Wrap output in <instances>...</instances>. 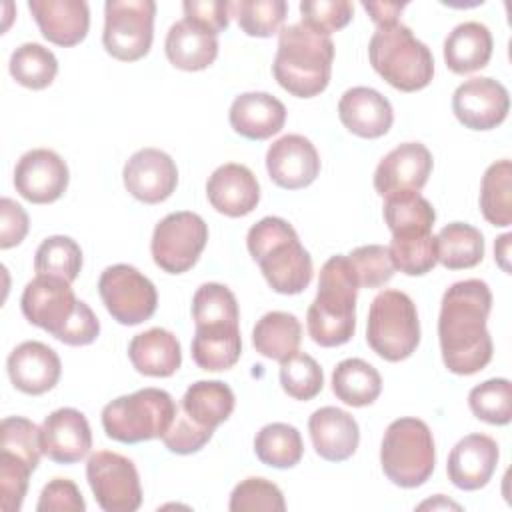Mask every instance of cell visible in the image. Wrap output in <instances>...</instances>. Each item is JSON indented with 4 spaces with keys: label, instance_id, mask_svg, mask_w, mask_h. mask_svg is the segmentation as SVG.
Instances as JSON below:
<instances>
[{
    "label": "cell",
    "instance_id": "cell-41",
    "mask_svg": "<svg viewBox=\"0 0 512 512\" xmlns=\"http://www.w3.org/2000/svg\"><path fill=\"white\" fill-rule=\"evenodd\" d=\"M388 256L394 270H400L408 276L428 274L438 262L436 236H432V232L392 236Z\"/></svg>",
    "mask_w": 512,
    "mask_h": 512
},
{
    "label": "cell",
    "instance_id": "cell-49",
    "mask_svg": "<svg viewBox=\"0 0 512 512\" xmlns=\"http://www.w3.org/2000/svg\"><path fill=\"white\" fill-rule=\"evenodd\" d=\"M32 472L34 470L26 460L12 452L0 450V496L4 512H18L22 508Z\"/></svg>",
    "mask_w": 512,
    "mask_h": 512
},
{
    "label": "cell",
    "instance_id": "cell-52",
    "mask_svg": "<svg viewBox=\"0 0 512 512\" xmlns=\"http://www.w3.org/2000/svg\"><path fill=\"white\" fill-rule=\"evenodd\" d=\"M230 6L232 2L228 0H186L182 10L186 20H192L212 34H218L230 24Z\"/></svg>",
    "mask_w": 512,
    "mask_h": 512
},
{
    "label": "cell",
    "instance_id": "cell-23",
    "mask_svg": "<svg viewBox=\"0 0 512 512\" xmlns=\"http://www.w3.org/2000/svg\"><path fill=\"white\" fill-rule=\"evenodd\" d=\"M308 432L316 454L328 462L348 460L360 442L358 422L336 406L314 410L308 418Z\"/></svg>",
    "mask_w": 512,
    "mask_h": 512
},
{
    "label": "cell",
    "instance_id": "cell-18",
    "mask_svg": "<svg viewBox=\"0 0 512 512\" xmlns=\"http://www.w3.org/2000/svg\"><path fill=\"white\" fill-rule=\"evenodd\" d=\"M266 170L274 184L286 190L310 186L320 172V156L314 144L302 134H286L270 144Z\"/></svg>",
    "mask_w": 512,
    "mask_h": 512
},
{
    "label": "cell",
    "instance_id": "cell-5",
    "mask_svg": "<svg viewBox=\"0 0 512 512\" xmlns=\"http://www.w3.org/2000/svg\"><path fill=\"white\" fill-rule=\"evenodd\" d=\"M372 68L396 90L416 92L434 76V56L402 22L376 28L368 44Z\"/></svg>",
    "mask_w": 512,
    "mask_h": 512
},
{
    "label": "cell",
    "instance_id": "cell-16",
    "mask_svg": "<svg viewBox=\"0 0 512 512\" xmlns=\"http://www.w3.org/2000/svg\"><path fill=\"white\" fill-rule=\"evenodd\" d=\"M126 190L144 204H158L172 196L178 184L174 160L158 148L134 152L122 170Z\"/></svg>",
    "mask_w": 512,
    "mask_h": 512
},
{
    "label": "cell",
    "instance_id": "cell-24",
    "mask_svg": "<svg viewBox=\"0 0 512 512\" xmlns=\"http://www.w3.org/2000/svg\"><path fill=\"white\" fill-rule=\"evenodd\" d=\"M28 8L42 36L58 46L82 42L90 28V10L84 0H30Z\"/></svg>",
    "mask_w": 512,
    "mask_h": 512
},
{
    "label": "cell",
    "instance_id": "cell-11",
    "mask_svg": "<svg viewBox=\"0 0 512 512\" xmlns=\"http://www.w3.org/2000/svg\"><path fill=\"white\" fill-rule=\"evenodd\" d=\"M98 292L108 314L124 326L146 322L158 306L156 286L130 264L108 266L100 274Z\"/></svg>",
    "mask_w": 512,
    "mask_h": 512
},
{
    "label": "cell",
    "instance_id": "cell-32",
    "mask_svg": "<svg viewBox=\"0 0 512 512\" xmlns=\"http://www.w3.org/2000/svg\"><path fill=\"white\" fill-rule=\"evenodd\" d=\"M332 392L348 406H368L382 392L378 370L362 358H346L332 372Z\"/></svg>",
    "mask_w": 512,
    "mask_h": 512
},
{
    "label": "cell",
    "instance_id": "cell-35",
    "mask_svg": "<svg viewBox=\"0 0 512 512\" xmlns=\"http://www.w3.org/2000/svg\"><path fill=\"white\" fill-rule=\"evenodd\" d=\"M384 222L392 236L428 234L436 222V212L420 192H398L384 198Z\"/></svg>",
    "mask_w": 512,
    "mask_h": 512
},
{
    "label": "cell",
    "instance_id": "cell-3",
    "mask_svg": "<svg viewBox=\"0 0 512 512\" xmlns=\"http://www.w3.org/2000/svg\"><path fill=\"white\" fill-rule=\"evenodd\" d=\"M246 246L274 292L300 294L308 288L314 274L312 258L284 218L266 216L258 220L248 230Z\"/></svg>",
    "mask_w": 512,
    "mask_h": 512
},
{
    "label": "cell",
    "instance_id": "cell-53",
    "mask_svg": "<svg viewBox=\"0 0 512 512\" xmlns=\"http://www.w3.org/2000/svg\"><path fill=\"white\" fill-rule=\"evenodd\" d=\"M98 334H100V322L96 314L86 302L78 300L72 318L68 320L66 328L58 334L56 340L68 346H86V344H92Z\"/></svg>",
    "mask_w": 512,
    "mask_h": 512
},
{
    "label": "cell",
    "instance_id": "cell-13",
    "mask_svg": "<svg viewBox=\"0 0 512 512\" xmlns=\"http://www.w3.org/2000/svg\"><path fill=\"white\" fill-rule=\"evenodd\" d=\"M510 110V96L502 82L478 76L462 82L452 94V112L470 130H492Z\"/></svg>",
    "mask_w": 512,
    "mask_h": 512
},
{
    "label": "cell",
    "instance_id": "cell-8",
    "mask_svg": "<svg viewBox=\"0 0 512 512\" xmlns=\"http://www.w3.org/2000/svg\"><path fill=\"white\" fill-rule=\"evenodd\" d=\"M368 346L388 362H400L420 344L416 304L406 292L382 290L370 304L366 322Z\"/></svg>",
    "mask_w": 512,
    "mask_h": 512
},
{
    "label": "cell",
    "instance_id": "cell-55",
    "mask_svg": "<svg viewBox=\"0 0 512 512\" xmlns=\"http://www.w3.org/2000/svg\"><path fill=\"white\" fill-rule=\"evenodd\" d=\"M362 8L370 14L372 22L378 28H384V26H392V24L400 22L398 18H400L402 10L406 8V4H400V2H362Z\"/></svg>",
    "mask_w": 512,
    "mask_h": 512
},
{
    "label": "cell",
    "instance_id": "cell-36",
    "mask_svg": "<svg viewBox=\"0 0 512 512\" xmlns=\"http://www.w3.org/2000/svg\"><path fill=\"white\" fill-rule=\"evenodd\" d=\"M480 210L492 226L512 224V162L490 164L480 184Z\"/></svg>",
    "mask_w": 512,
    "mask_h": 512
},
{
    "label": "cell",
    "instance_id": "cell-20",
    "mask_svg": "<svg viewBox=\"0 0 512 512\" xmlns=\"http://www.w3.org/2000/svg\"><path fill=\"white\" fill-rule=\"evenodd\" d=\"M6 370L14 388L24 394L38 396L58 384L62 364L58 354L50 346L38 340H26L10 352L6 360Z\"/></svg>",
    "mask_w": 512,
    "mask_h": 512
},
{
    "label": "cell",
    "instance_id": "cell-50",
    "mask_svg": "<svg viewBox=\"0 0 512 512\" xmlns=\"http://www.w3.org/2000/svg\"><path fill=\"white\" fill-rule=\"evenodd\" d=\"M214 430L196 424L180 406L176 408L174 420L162 436L164 446L174 454H194L202 450L212 438Z\"/></svg>",
    "mask_w": 512,
    "mask_h": 512
},
{
    "label": "cell",
    "instance_id": "cell-1",
    "mask_svg": "<svg viewBox=\"0 0 512 512\" xmlns=\"http://www.w3.org/2000/svg\"><path fill=\"white\" fill-rule=\"evenodd\" d=\"M492 292L484 280L454 282L442 296L438 340L444 366L460 376L480 372L492 360V338L486 328Z\"/></svg>",
    "mask_w": 512,
    "mask_h": 512
},
{
    "label": "cell",
    "instance_id": "cell-47",
    "mask_svg": "<svg viewBox=\"0 0 512 512\" xmlns=\"http://www.w3.org/2000/svg\"><path fill=\"white\" fill-rule=\"evenodd\" d=\"M360 288L384 286L394 276V266L388 256V248L382 244L358 246L348 254Z\"/></svg>",
    "mask_w": 512,
    "mask_h": 512
},
{
    "label": "cell",
    "instance_id": "cell-48",
    "mask_svg": "<svg viewBox=\"0 0 512 512\" xmlns=\"http://www.w3.org/2000/svg\"><path fill=\"white\" fill-rule=\"evenodd\" d=\"M354 6L348 0H304L300 2L302 24L318 34L330 36L352 20Z\"/></svg>",
    "mask_w": 512,
    "mask_h": 512
},
{
    "label": "cell",
    "instance_id": "cell-12",
    "mask_svg": "<svg viewBox=\"0 0 512 512\" xmlns=\"http://www.w3.org/2000/svg\"><path fill=\"white\" fill-rule=\"evenodd\" d=\"M90 490L104 512H134L142 504V486L134 462L118 452L98 450L86 462Z\"/></svg>",
    "mask_w": 512,
    "mask_h": 512
},
{
    "label": "cell",
    "instance_id": "cell-43",
    "mask_svg": "<svg viewBox=\"0 0 512 512\" xmlns=\"http://www.w3.org/2000/svg\"><path fill=\"white\" fill-rule=\"evenodd\" d=\"M472 414L488 424L504 426L512 418V384L506 378H490L468 394Z\"/></svg>",
    "mask_w": 512,
    "mask_h": 512
},
{
    "label": "cell",
    "instance_id": "cell-38",
    "mask_svg": "<svg viewBox=\"0 0 512 512\" xmlns=\"http://www.w3.org/2000/svg\"><path fill=\"white\" fill-rule=\"evenodd\" d=\"M242 354L240 328L196 330L192 338V358L202 370L220 372L232 368Z\"/></svg>",
    "mask_w": 512,
    "mask_h": 512
},
{
    "label": "cell",
    "instance_id": "cell-26",
    "mask_svg": "<svg viewBox=\"0 0 512 512\" xmlns=\"http://www.w3.org/2000/svg\"><path fill=\"white\" fill-rule=\"evenodd\" d=\"M230 126L248 140H266L286 122V106L268 92H244L230 106Z\"/></svg>",
    "mask_w": 512,
    "mask_h": 512
},
{
    "label": "cell",
    "instance_id": "cell-54",
    "mask_svg": "<svg viewBox=\"0 0 512 512\" xmlns=\"http://www.w3.org/2000/svg\"><path fill=\"white\" fill-rule=\"evenodd\" d=\"M28 214L26 210L14 202L12 198L0 200V248L18 246L28 234Z\"/></svg>",
    "mask_w": 512,
    "mask_h": 512
},
{
    "label": "cell",
    "instance_id": "cell-25",
    "mask_svg": "<svg viewBox=\"0 0 512 512\" xmlns=\"http://www.w3.org/2000/svg\"><path fill=\"white\" fill-rule=\"evenodd\" d=\"M338 116L340 122L360 138H380L394 122L388 98L368 86L348 88L338 102Z\"/></svg>",
    "mask_w": 512,
    "mask_h": 512
},
{
    "label": "cell",
    "instance_id": "cell-56",
    "mask_svg": "<svg viewBox=\"0 0 512 512\" xmlns=\"http://www.w3.org/2000/svg\"><path fill=\"white\" fill-rule=\"evenodd\" d=\"M510 240H512V234H502L498 240H496V244H494V256H496V260H498V264H500V268L504 270V272H510V266H508V246H510Z\"/></svg>",
    "mask_w": 512,
    "mask_h": 512
},
{
    "label": "cell",
    "instance_id": "cell-14",
    "mask_svg": "<svg viewBox=\"0 0 512 512\" xmlns=\"http://www.w3.org/2000/svg\"><path fill=\"white\" fill-rule=\"evenodd\" d=\"M76 304L78 300L70 288V282L40 274L26 284L20 298V308L26 320L50 332L54 338H58V334L66 328Z\"/></svg>",
    "mask_w": 512,
    "mask_h": 512
},
{
    "label": "cell",
    "instance_id": "cell-29",
    "mask_svg": "<svg viewBox=\"0 0 512 512\" xmlns=\"http://www.w3.org/2000/svg\"><path fill=\"white\" fill-rule=\"evenodd\" d=\"M492 46V34L484 24L462 22L444 40V62L454 74H470L490 62Z\"/></svg>",
    "mask_w": 512,
    "mask_h": 512
},
{
    "label": "cell",
    "instance_id": "cell-28",
    "mask_svg": "<svg viewBox=\"0 0 512 512\" xmlns=\"http://www.w3.org/2000/svg\"><path fill=\"white\" fill-rule=\"evenodd\" d=\"M128 358L140 374L168 378L180 368L182 350L178 338L170 330L150 328L130 340Z\"/></svg>",
    "mask_w": 512,
    "mask_h": 512
},
{
    "label": "cell",
    "instance_id": "cell-33",
    "mask_svg": "<svg viewBox=\"0 0 512 512\" xmlns=\"http://www.w3.org/2000/svg\"><path fill=\"white\" fill-rule=\"evenodd\" d=\"M436 254L448 270L474 268L484 258V236L464 222L446 224L436 236Z\"/></svg>",
    "mask_w": 512,
    "mask_h": 512
},
{
    "label": "cell",
    "instance_id": "cell-22",
    "mask_svg": "<svg viewBox=\"0 0 512 512\" xmlns=\"http://www.w3.org/2000/svg\"><path fill=\"white\" fill-rule=\"evenodd\" d=\"M206 196L214 210L230 218L250 214L260 202V184L250 168L244 164L228 162L218 166L208 182Z\"/></svg>",
    "mask_w": 512,
    "mask_h": 512
},
{
    "label": "cell",
    "instance_id": "cell-46",
    "mask_svg": "<svg viewBox=\"0 0 512 512\" xmlns=\"http://www.w3.org/2000/svg\"><path fill=\"white\" fill-rule=\"evenodd\" d=\"M0 436H2V450L12 452L26 460L32 470H36L42 446H40V428L22 416H8L0 424Z\"/></svg>",
    "mask_w": 512,
    "mask_h": 512
},
{
    "label": "cell",
    "instance_id": "cell-6",
    "mask_svg": "<svg viewBox=\"0 0 512 512\" xmlns=\"http://www.w3.org/2000/svg\"><path fill=\"white\" fill-rule=\"evenodd\" d=\"M174 398L162 388H142L120 396L102 408V428L108 438L138 444L162 438L176 414Z\"/></svg>",
    "mask_w": 512,
    "mask_h": 512
},
{
    "label": "cell",
    "instance_id": "cell-10",
    "mask_svg": "<svg viewBox=\"0 0 512 512\" xmlns=\"http://www.w3.org/2000/svg\"><path fill=\"white\" fill-rule=\"evenodd\" d=\"M208 242V226L196 212H172L164 216L152 234L154 264L168 274L190 270Z\"/></svg>",
    "mask_w": 512,
    "mask_h": 512
},
{
    "label": "cell",
    "instance_id": "cell-9",
    "mask_svg": "<svg viewBox=\"0 0 512 512\" xmlns=\"http://www.w3.org/2000/svg\"><path fill=\"white\" fill-rule=\"evenodd\" d=\"M154 14V0H108L102 32L106 52L122 62L146 56L154 38Z\"/></svg>",
    "mask_w": 512,
    "mask_h": 512
},
{
    "label": "cell",
    "instance_id": "cell-21",
    "mask_svg": "<svg viewBox=\"0 0 512 512\" xmlns=\"http://www.w3.org/2000/svg\"><path fill=\"white\" fill-rule=\"evenodd\" d=\"M498 444L486 434H468L456 442L448 456V480L460 490L484 488L498 464Z\"/></svg>",
    "mask_w": 512,
    "mask_h": 512
},
{
    "label": "cell",
    "instance_id": "cell-45",
    "mask_svg": "<svg viewBox=\"0 0 512 512\" xmlns=\"http://www.w3.org/2000/svg\"><path fill=\"white\" fill-rule=\"evenodd\" d=\"M228 508L232 512H246V510H276L284 512L286 502L282 496V490L266 480V478H246L230 494Z\"/></svg>",
    "mask_w": 512,
    "mask_h": 512
},
{
    "label": "cell",
    "instance_id": "cell-15",
    "mask_svg": "<svg viewBox=\"0 0 512 512\" xmlns=\"http://www.w3.org/2000/svg\"><path fill=\"white\" fill-rule=\"evenodd\" d=\"M66 162L48 148H34L20 156L14 168L16 192L32 204H50L68 188Z\"/></svg>",
    "mask_w": 512,
    "mask_h": 512
},
{
    "label": "cell",
    "instance_id": "cell-57",
    "mask_svg": "<svg viewBox=\"0 0 512 512\" xmlns=\"http://www.w3.org/2000/svg\"><path fill=\"white\" fill-rule=\"evenodd\" d=\"M426 506H432V508H436V506H452V508H460L458 504H454V502H442V504H438V502H424V504H420V508H426Z\"/></svg>",
    "mask_w": 512,
    "mask_h": 512
},
{
    "label": "cell",
    "instance_id": "cell-44",
    "mask_svg": "<svg viewBox=\"0 0 512 512\" xmlns=\"http://www.w3.org/2000/svg\"><path fill=\"white\" fill-rule=\"evenodd\" d=\"M282 390L294 400H312L324 386V374L318 362L304 352H294L280 362Z\"/></svg>",
    "mask_w": 512,
    "mask_h": 512
},
{
    "label": "cell",
    "instance_id": "cell-31",
    "mask_svg": "<svg viewBox=\"0 0 512 512\" xmlns=\"http://www.w3.org/2000/svg\"><path fill=\"white\" fill-rule=\"evenodd\" d=\"M302 342V326L294 314L274 310L266 312L252 330V344L264 358L282 362L298 352Z\"/></svg>",
    "mask_w": 512,
    "mask_h": 512
},
{
    "label": "cell",
    "instance_id": "cell-7",
    "mask_svg": "<svg viewBox=\"0 0 512 512\" xmlns=\"http://www.w3.org/2000/svg\"><path fill=\"white\" fill-rule=\"evenodd\" d=\"M386 478L400 488L422 486L434 472L436 448L428 424L420 418L390 422L380 446Z\"/></svg>",
    "mask_w": 512,
    "mask_h": 512
},
{
    "label": "cell",
    "instance_id": "cell-27",
    "mask_svg": "<svg viewBox=\"0 0 512 512\" xmlns=\"http://www.w3.org/2000/svg\"><path fill=\"white\" fill-rule=\"evenodd\" d=\"M164 50L172 66L196 72L208 68L218 56V38L210 30L198 26L192 20H178L170 26Z\"/></svg>",
    "mask_w": 512,
    "mask_h": 512
},
{
    "label": "cell",
    "instance_id": "cell-2",
    "mask_svg": "<svg viewBox=\"0 0 512 512\" xmlns=\"http://www.w3.org/2000/svg\"><path fill=\"white\" fill-rule=\"evenodd\" d=\"M358 290L360 284L348 256H330L320 270L318 292L306 314L308 334L316 344L334 348L354 336Z\"/></svg>",
    "mask_w": 512,
    "mask_h": 512
},
{
    "label": "cell",
    "instance_id": "cell-19",
    "mask_svg": "<svg viewBox=\"0 0 512 512\" xmlns=\"http://www.w3.org/2000/svg\"><path fill=\"white\" fill-rule=\"evenodd\" d=\"M42 454L58 464L80 462L92 448L86 416L76 408H58L40 426Z\"/></svg>",
    "mask_w": 512,
    "mask_h": 512
},
{
    "label": "cell",
    "instance_id": "cell-17",
    "mask_svg": "<svg viewBox=\"0 0 512 512\" xmlns=\"http://www.w3.org/2000/svg\"><path fill=\"white\" fill-rule=\"evenodd\" d=\"M432 154L420 142H404L390 150L374 170V188L386 198L398 192H420L432 172Z\"/></svg>",
    "mask_w": 512,
    "mask_h": 512
},
{
    "label": "cell",
    "instance_id": "cell-40",
    "mask_svg": "<svg viewBox=\"0 0 512 512\" xmlns=\"http://www.w3.org/2000/svg\"><path fill=\"white\" fill-rule=\"evenodd\" d=\"M82 268V250L70 236H48L36 248L34 272L40 276H56L74 282Z\"/></svg>",
    "mask_w": 512,
    "mask_h": 512
},
{
    "label": "cell",
    "instance_id": "cell-30",
    "mask_svg": "<svg viewBox=\"0 0 512 512\" xmlns=\"http://www.w3.org/2000/svg\"><path fill=\"white\" fill-rule=\"evenodd\" d=\"M234 392L220 380H198L188 386L180 408L200 426L216 430L234 410Z\"/></svg>",
    "mask_w": 512,
    "mask_h": 512
},
{
    "label": "cell",
    "instance_id": "cell-34",
    "mask_svg": "<svg viewBox=\"0 0 512 512\" xmlns=\"http://www.w3.org/2000/svg\"><path fill=\"white\" fill-rule=\"evenodd\" d=\"M192 316L198 330L238 328L240 310L232 290L218 282L202 284L192 298Z\"/></svg>",
    "mask_w": 512,
    "mask_h": 512
},
{
    "label": "cell",
    "instance_id": "cell-37",
    "mask_svg": "<svg viewBox=\"0 0 512 512\" xmlns=\"http://www.w3.org/2000/svg\"><path fill=\"white\" fill-rule=\"evenodd\" d=\"M254 452L266 466L292 468L302 460L304 444L298 428L284 422H272L256 434Z\"/></svg>",
    "mask_w": 512,
    "mask_h": 512
},
{
    "label": "cell",
    "instance_id": "cell-51",
    "mask_svg": "<svg viewBox=\"0 0 512 512\" xmlns=\"http://www.w3.org/2000/svg\"><path fill=\"white\" fill-rule=\"evenodd\" d=\"M36 510L38 512H84L86 502L72 480L54 478L42 488Z\"/></svg>",
    "mask_w": 512,
    "mask_h": 512
},
{
    "label": "cell",
    "instance_id": "cell-42",
    "mask_svg": "<svg viewBox=\"0 0 512 512\" xmlns=\"http://www.w3.org/2000/svg\"><path fill=\"white\" fill-rule=\"evenodd\" d=\"M230 14L248 36L268 38L282 30L288 4L284 0H238L232 2Z\"/></svg>",
    "mask_w": 512,
    "mask_h": 512
},
{
    "label": "cell",
    "instance_id": "cell-4",
    "mask_svg": "<svg viewBox=\"0 0 512 512\" xmlns=\"http://www.w3.org/2000/svg\"><path fill=\"white\" fill-rule=\"evenodd\" d=\"M334 42L302 22L278 32V50L272 64L276 82L298 98H312L326 90L332 74Z\"/></svg>",
    "mask_w": 512,
    "mask_h": 512
},
{
    "label": "cell",
    "instance_id": "cell-39",
    "mask_svg": "<svg viewBox=\"0 0 512 512\" xmlns=\"http://www.w3.org/2000/svg\"><path fill=\"white\" fill-rule=\"evenodd\" d=\"M8 68L18 84L30 90H42L56 78L58 60L46 46L38 42H26L12 52Z\"/></svg>",
    "mask_w": 512,
    "mask_h": 512
}]
</instances>
